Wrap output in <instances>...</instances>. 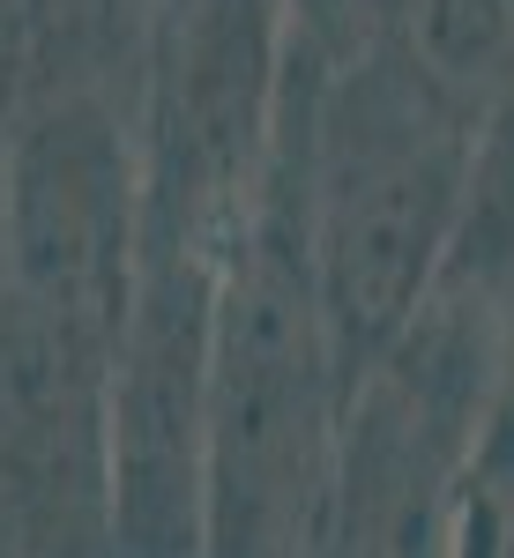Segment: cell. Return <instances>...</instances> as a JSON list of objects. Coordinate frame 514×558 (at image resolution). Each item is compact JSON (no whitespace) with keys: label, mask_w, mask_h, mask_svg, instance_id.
<instances>
[{"label":"cell","mask_w":514,"mask_h":558,"mask_svg":"<svg viewBox=\"0 0 514 558\" xmlns=\"http://www.w3.org/2000/svg\"><path fill=\"white\" fill-rule=\"evenodd\" d=\"M165 15L171 0H0V105L89 97L134 120Z\"/></svg>","instance_id":"obj_4"},{"label":"cell","mask_w":514,"mask_h":558,"mask_svg":"<svg viewBox=\"0 0 514 558\" xmlns=\"http://www.w3.org/2000/svg\"><path fill=\"white\" fill-rule=\"evenodd\" d=\"M134 120L89 97L8 112L0 194V558H120V343Z\"/></svg>","instance_id":"obj_1"},{"label":"cell","mask_w":514,"mask_h":558,"mask_svg":"<svg viewBox=\"0 0 514 558\" xmlns=\"http://www.w3.org/2000/svg\"><path fill=\"white\" fill-rule=\"evenodd\" d=\"M477 128L514 89V0H373V38Z\"/></svg>","instance_id":"obj_5"},{"label":"cell","mask_w":514,"mask_h":558,"mask_svg":"<svg viewBox=\"0 0 514 558\" xmlns=\"http://www.w3.org/2000/svg\"><path fill=\"white\" fill-rule=\"evenodd\" d=\"M350 387L328 350L299 231V52L284 45V128L261 209L231 254L202 387L194 558H313L336 507Z\"/></svg>","instance_id":"obj_2"},{"label":"cell","mask_w":514,"mask_h":558,"mask_svg":"<svg viewBox=\"0 0 514 558\" xmlns=\"http://www.w3.org/2000/svg\"><path fill=\"white\" fill-rule=\"evenodd\" d=\"M276 15H284V38L313 52L321 68L366 52L373 38V0H276Z\"/></svg>","instance_id":"obj_7"},{"label":"cell","mask_w":514,"mask_h":558,"mask_svg":"<svg viewBox=\"0 0 514 558\" xmlns=\"http://www.w3.org/2000/svg\"><path fill=\"white\" fill-rule=\"evenodd\" d=\"M0 194H8V105H0Z\"/></svg>","instance_id":"obj_8"},{"label":"cell","mask_w":514,"mask_h":558,"mask_svg":"<svg viewBox=\"0 0 514 558\" xmlns=\"http://www.w3.org/2000/svg\"><path fill=\"white\" fill-rule=\"evenodd\" d=\"M447 558H514V343L477 417V439L455 484V536Z\"/></svg>","instance_id":"obj_6"},{"label":"cell","mask_w":514,"mask_h":558,"mask_svg":"<svg viewBox=\"0 0 514 558\" xmlns=\"http://www.w3.org/2000/svg\"><path fill=\"white\" fill-rule=\"evenodd\" d=\"M470 165L477 120L395 52L366 45L328 68L299 52V231L350 395L440 291Z\"/></svg>","instance_id":"obj_3"}]
</instances>
